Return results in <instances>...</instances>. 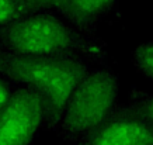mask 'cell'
I'll return each mask as SVG.
<instances>
[{
  "label": "cell",
  "mask_w": 153,
  "mask_h": 145,
  "mask_svg": "<svg viewBox=\"0 0 153 145\" xmlns=\"http://www.w3.org/2000/svg\"><path fill=\"white\" fill-rule=\"evenodd\" d=\"M0 49L17 55L87 58L96 65H107L105 42L74 28L53 10H35L0 27Z\"/></svg>",
  "instance_id": "obj_1"
},
{
  "label": "cell",
  "mask_w": 153,
  "mask_h": 145,
  "mask_svg": "<svg viewBox=\"0 0 153 145\" xmlns=\"http://www.w3.org/2000/svg\"><path fill=\"white\" fill-rule=\"evenodd\" d=\"M93 65L83 56H30L0 49V75L41 94L45 102L44 127L53 131L72 92Z\"/></svg>",
  "instance_id": "obj_2"
},
{
  "label": "cell",
  "mask_w": 153,
  "mask_h": 145,
  "mask_svg": "<svg viewBox=\"0 0 153 145\" xmlns=\"http://www.w3.org/2000/svg\"><path fill=\"white\" fill-rule=\"evenodd\" d=\"M120 96V76L91 66L74 87L60 114L56 132L68 145L90 132L115 107Z\"/></svg>",
  "instance_id": "obj_3"
},
{
  "label": "cell",
  "mask_w": 153,
  "mask_h": 145,
  "mask_svg": "<svg viewBox=\"0 0 153 145\" xmlns=\"http://www.w3.org/2000/svg\"><path fill=\"white\" fill-rule=\"evenodd\" d=\"M45 123V102L35 89L17 84L0 108V145H33Z\"/></svg>",
  "instance_id": "obj_4"
},
{
  "label": "cell",
  "mask_w": 153,
  "mask_h": 145,
  "mask_svg": "<svg viewBox=\"0 0 153 145\" xmlns=\"http://www.w3.org/2000/svg\"><path fill=\"white\" fill-rule=\"evenodd\" d=\"M72 145H153V121L134 104H115L104 120Z\"/></svg>",
  "instance_id": "obj_5"
},
{
  "label": "cell",
  "mask_w": 153,
  "mask_h": 145,
  "mask_svg": "<svg viewBox=\"0 0 153 145\" xmlns=\"http://www.w3.org/2000/svg\"><path fill=\"white\" fill-rule=\"evenodd\" d=\"M120 0H56L53 11L87 35H96L98 24L117 7Z\"/></svg>",
  "instance_id": "obj_6"
},
{
  "label": "cell",
  "mask_w": 153,
  "mask_h": 145,
  "mask_svg": "<svg viewBox=\"0 0 153 145\" xmlns=\"http://www.w3.org/2000/svg\"><path fill=\"white\" fill-rule=\"evenodd\" d=\"M35 11L27 0H0V27Z\"/></svg>",
  "instance_id": "obj_7"
},
{
  "label": "cell",
  "mask_w": 153,
  "mask_h": 145,
  "mask_svg": "<svg viewBox=\"0 0 153 145\" xmlns=\"http://www.w3.org/2000/svg\"><path fill=\"white\" fill-rule=\"evenodd\" d=\"M132 62L140 75L153 82V41L140 44L139 47L135 48Z\"/></svg>",
  "instance_id": "obj_8"
},
{
  "label": "cell",
  "mask_w": 153,
  "mask_h": 145,
  "mask_svg": "<svg viewBox=\"0 0 153 145\" xmlns=\"http://www.w3.org/2000/svg\"><path fill=\"white\" fill-rule=\"evenodd\" d=\"M131 104H134L140 113L153 121V92H139L132 90Z\"/></svg>",
  "instance_id": "obj_9"
},
{
  "label": "cell",
  "mask_w": 153,
  "mask_h": 145,
  "mask_svg": "<svg viewBox=\"0 0 153 145\" xmlns=\"http://www.w3.org/2000/svg\"><path fill=\"white\" fill-rule=\"evenodd\" d=\"M17 87V84L9 80L7 78L0 75V108L6 104V102L10 99V96L13 94L14 89Z\"/></svg>",
  "instance_id": "obj_10"
},
{
  "label": "cell",
  "mask_w": 153,
  "mask_h": 145,
  "mask_svg": "<svg viewBox=\"0 0 153 145\" xmlns=\"http://www.w3.org/2000/svg\"><path fill=\"white\" fill-rule=\"evenodd\" d=\"M34 10H52L56 0H27Z\"/></svg>",
  "instance_id": "obj_11"
}]
</instances>
